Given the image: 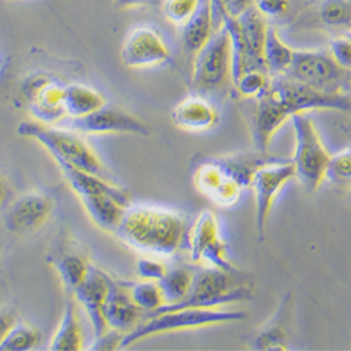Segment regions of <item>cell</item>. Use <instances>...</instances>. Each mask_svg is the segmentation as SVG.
<instances>
[{"mask_svg":"<svg viewBox=\"0 0 351 351\" xmlns=\"http://www.w3.org/2000/svg\"><path fill=\"white\" fill-rule=\"evenodd\" d=\"M6 195H8V190H6V184L3 182V179L0 178V207L3 206V202L6 199Z\"/></svg>","mask_w":351,"mask_h":351,"instance_id":"cell-43","label":"cell"},{"mask_svg":"<svg viewBox=\"0 0 351 351\" xmlns=\"http://www.w3.org/2000/svg\"><path fill=\"white\" fill-rule=\"evenodd\" d=\"M347 37H348V38H350V40H351V33H350V34H348V36H347Z\"/></svg>","mask_w":351,"mask_h":351,"instance_id":"cell-44","label":"cell"},{"mask_svg":"<svg viewBox=\"0 0 351 351\" xmlns=\"http://www.w3.org/2000/svg\"><path fill=\"white\" fill-rule=\"evenodd\" d=\"M171 121L176 127L186 131H208L218 123V111L206 97L190 96L174 107Z\"/></svg>","mask_w":351,"mask_h":351,"instance_id":"cell-19","label":"cell"},{"mask_svg":"<svg viewBox=\"0 0 351 351\" xmlns=\"http://www.w3.org/2000/svg\"><path fill=\"white\" fill-rule=\"evenodd\" d=\"M320 19L335 28L351 27V0H324L320 5Z\"/></svg>","mask_w":351,"mask_h":351,"instance_id":"cell-32","label":"cell"},{"mask_svg":"<svg viewBox=\"0 0 351 351\" xmlns=\"http://www.w3.org/2000/svg\"><path fill=\"white\" fill-rule=\"evenodd\" d=\"M64 97L65 87L51 80L32 100H28V110L38 124L52 127L66 119Z\"/></svg>","mask_w":351,"mask_h":351,"instance_id":"cell-20","label":"cell"},{"mask_svg":"<svg viewBox=\"0 0 351 351\" xmlns=\"http://www.w3.org/2000/svg\"><path fill=\"white\" fill-rule=\"evenodd\" d=\"M40 332L25 324H16L0 343V351H28L38 346Z\"/></svg>","mask_w":351,"mask_h":351,"instance_id":"cell-30","label":"cell"},{"mask_svg":"<svg viewBox=\"0 0 351 351\" xmlns=\"http://www.w3.org/2000/svg\"><path fill=\"white\" fill-rule=\"evenodd\" d=\"M83 333L73 302L68 301L61 324L51 341L52 351H77L83 348Z\"/></svg>","mask_w":351,"mask_h":351,"instance_id":"cell-25","label":"cell"},{"mask_svg":"<svg viewBox=\"0 0 351 351\" xmlns=\"http://www.w3.org/2000/svg\"><path fill=\"white\" fill-rule=\"evenodd\" d=\"M52 265L65 288L72 292L84 280L90 267V263L76 253L61 254L53 258Z\"/></svg>","mask_w":351,"mask_h":351,"instance_id":"cell-28","label":"cell"},{"mask_svg":"<svg viewBox=\"0 0 351 351\" xmlns=\"http://www.w3.org/2000/svg\"><path fill=\"white\" fill-rule=\"evenodd\" d=\"M246 317L247 313L242 311H225L214 308H183L160 312L156 315H149L148 320L142 322L134 330L125 333L119 348H127L139 340L155 335L232 324V322H239Z\"/></svg>","mask_w":351,"mask_h":351,"instance_id":"cell-4","label":"cell"},{"mask_svg":"<svg viewBox=\"0 0 351 351\" xmlns=\"http://www.w3.org/2000/svg\"><path fill=\"white\" fill-rule=\"evenodd\" d=\"M329 52L341 68L351 71V40L348 37L333 40Z\"/></svg>","mask_w":351,"mask_h":351,"instance_id":"cell-36","label":"cell"},{"mask_svg":"<svg viewBox=\"0 0 351 351\" xmlns=\"http://www.w3.org/2000/svg\"><path fill=\"white\" fill-rule=\"evenodd\" d=\"M131 297L134 302L148 315L154 313L156 309L165 305V298L158 281L142 280L130 287Z\"/></svg>","mask_w":351,"mask_h":351,"instance_id":"cell-29","label":"cell"},{"mask_svg":"<svg viewBox=\"0 0 351 351\" xmlns=\"http://www.w3.org/2000/svg\"><path fill=\"white\" fill-rule=\"evenodd\" d=\"M326 180L340 190H351V148L343 149L330 158Z\"/></svg>","mask_w":351,"mask_h":351,"instance_id":"cell-31","label":"cell"},{"mask_svg":"<svg viewBox=\"0 0 351 351\" xmlns=\"http://www.w3.org/2000/svg\"><path fill=\"white\" fill-rule=\"evenodd\" d=\"M56 163L61 167L66 182L69 183L71 189L79 195V198L99 195V194H110L130 202V194L125 190L114 186L112 183L107 182L104 178L76 169L64 162H56Z\"/></svg>","mask_w":351,"mask_h":351,"instance_id":"cell-21","label":"cell"},{"mask_svg":"<svg viewBox=\"0 0 351 351\" xmlns=\"http://www.w3.org/2000/svg\"><path fill=\"white\" fill-rule=\"evenodd\" d=\"M269 87L282 101L291 117L312 110L351 111V96L322 92L287 75L273 76Z\"/></svg>","mask_w":351,"mask_h":351,"instance_id":"cell-9","label":"cell"},{"mask_svg":"<svg viewBox=\"0 0 351 351\" xmlns=\"http://www.w3.org/2000/svg\"><path fill=\"white\" fill-rule=\"evenodd\" d=\"M191 226L178 213L154 206H128L114 232L130 247L154 257H170L189 246Z\"/></svg>","mask_w":351,"mask_h":351,"instance_id":"cell-1","label":"cell"},{"mask_svg":"<svg viewBox=\"0 0 351 351\" xmlns=\"http://www.w3.org/2000/svg\"><path fill=\"white\" fill-rule=\"evenodd\" d=\"M111 278L100 269L90 265L84 280L75 288L73 294L90 319L95 340L110 329L104 319V305L108 295Z\"/></svg>","mask_w":351,"mask_h":351,"instance_id":"cell-16","label":"cell"},{"mask_svg":"<svg viewBox=\"0 0 351 351\" xmlns=\"http://www.w3.org/2000/svg\"><path fill=\"white\" fill-rule=\"evenodd\" d=\"M294 49L281 40L276 28L273 25H269L265 41V51H263L267 72L273 76L284 75L289 69L292 60H294Z\"/></svg>","mask_w":351,"mask_h":351,"instance_id":"cell-26","label":"cell"},{"mask_svg":"<svg viewBox=\"0 0 351 351\" xmlns=\"http://www.w3.org/2000/svg\"><path fill=\"white\" fill-rule=\"evenodd\" d=\"M198 0H163L166 19L178 25H184L194 13Z\"/></svg>","mask_w":351,"mask_h":351,"instance_id":"cell-34","label":"cell"},{"mask_svg":"<svg viewBox=\"0 0 351 351\" xmlns=\"http://www.w3.org/2000/svg\"><path fill=\"white\" fill-rule=\"evenodd\" d=\"M288 120H291V114L270 87L256 97V106L250 117V132L258 154L267 152L273 136Z\"/></svg>","mask_w":351,"mask_h":351,"instance_id":"cell-14","label":"cell"},{"mask_svg":"<svg viewBox=\"0 0 351 351\" xmlns=\"http://www.w3.org/2000/svg\"><path fill=\"white\" fill-rule=\"evenodd\" d=\"M194 273L190 267L167 269L166 274L158 281L165 298V305L182 302L190 292Z\"/></svg>","mask_w":351,"mask_h":351,"instance_id":"cell-27","label":"cell"},{"mask_svg":"<svg viewBox=\"0 0 351 351\" xmlns=\"http://www.w3.org/2000/svg\"><path fill=\"white\" fill-rule=\"evenodd\" d=\"M250 6H253V0H225V16L239 17Z\"/></svg>","mask_w":351,"mask_h":351,"instance_id":"cell-39","label":"cell"},{"mask_svg":"<svg viewBox=\"0 0 351 351\" xmlns=\"http://www.w3.org/2000/svg\"><path fill=\"white\" fill-rule=\"evenodd\" d=\"M86 213L90 219L101 229L108 232H115L120 225L124 210L130 206V202L114 197L110 194H99L80 198Z\"/></svg>","mask_w":351,"mask_h":351,"instance_id":"cell-23","label":"cell"},{"mask_svg":"<svg viewBox=\"0 0 351 351\" xmlns=\"http://www.w3.org/2000/svg\"><path fill=\"white\" fill-rule=\"evenodd\" d=\"M295 132V151L292 165L295 178L305 191L313 193L326 180V170L332 155L322 142L317 128L306 112L291 117Z\"/></svg>","mask_w":351,"mask_h":351,"instance_id":"cell-6","label":"cell"},{"mask_svg":"<svg viewBox=\"0 0 351 351\" xmlns=\"http://www.w3.org/2000/svg\"><path fill=\"white\" fill-rule=\"evenodd\" d=\"M64 106L66 117H69V119H80V117L89 115L106 106V100L92 87L77 83L65 87Z\"/></svg>","mask_w":351,"mask_h":351,"instance_id":"cell-24","label":"cell"},{"mask_svg":"<svg viewBox=\"0 0 351 351\" xmlns=\"http://www.w3.org/2000/svg\"><path fill=\"white\" fill-rule=\"evenodd\" d=\"M53 207V199L47 194H23L9 207L5 215V226L17 235L36 232L49 219Z\"/></svg>","mask_w":351,"mask_h":351,"instance_id":"cell-15","label":"cell"},{"mask_svg":"<svg viewBox=\"0 0 351 351\" xmlns=\"http://www.w3.org/2000/svg\"><path fill=\"white\" fill-rule=\"evenodd\" d=\"M350 30H351V27H350Z\"/></svg>","mask_w":351,"mask_h":351,"instance_id":"cell-45","label":"cell"},{"mask_svg":"<svg viewBox=\"0 0 351 351\" xmlns=\"http://www.w3.org/2000/svg\"><path fill=\"white\" fill-rule=\"evenodd\" d=\"M17 132L21 136L36 139L55 162L68 163L76 169L106 179V170L101 160L75 131L56 128L53 125L48 127L38 123H21Z\"/></svg>","mask_w":351,"mask_h":351,"instance_id":"cell-5","label":"cell"},{"mask_svg":"<svg viewBox=\"0 0 351 351\" xmlns=\"http://www.w3.org/2000/svg\"><path fill=\"white\" fill-rule=\"evenodd\" d=\"M348 72L335 61L330 52L295 51L294 60L284 75L322 92L343 93Z\"/></svg>","mask_w":351,"mask_h":351,"instance_id":"cell-8","label":"cell"},{"mask_svg":"<svg viewBox=\"0 0 351 351\" xmlns=\"http://www.w3.org/2000/svg\"><path fill=\"white\" fill-rule=\"evenodd\" d=\"M270 79L269 73L263 71H247L235 83L237 90L243 97L256 99L266 92Z\"/></svg>","mask_w":351,"mask_h":351,"instance_id":"cell-33","label":"cell"},{"mask_svg":"<svg viewBox=\"0 0 351 351\" xmlns=\"http://www.w3.org/2000/svg\"><path fill=\"white\" fill-rule=\"evenodd\" d=\"M254 8L269 17H280L289 10V0H253Z\"/></svg>","mask_w":351,"mask_h":351,"instance_id":"cell-37","label":"cell"},{"mask_svg":"<svg viewBox=\"0 0 351 351\" xmlns=\"http://www.w3.org/2000/svg\"><path fill=\"white\" fill-rule=\"evenodd\" d=\"M52 79L45 73H34L24 79L21 84V92L27 100H32L43 87L49 83Z\"/></svg>","mask_w":351,"mask_h":351,"instance_id":"cell-38","label":"cell"},{"mask_svg":"<svg viewBox=\"0 0 351 351\" xmlns=\"http://www.w3.org/2000/svg\"><path fill=\"white\" fill-rule=\"evenodd\" d=\"M183 27L182 43L187 52L197 53L215 32L211 0H198V5Z\"/></svg>","mask_w":351,"mask_h":351,"instance_id":"cell-22","label":"cell"},{"mask_svg":"<svg viewBox=\"0 0 351 351\" xmlns=\"http://www.w3.org/2000/svg\"><path fill=\"white\" fill-rule=\"evenodd\" d=\"M145 313L146 312L134 302L130 287L114 281L110 282L104 305V319L108 329L125 335L142 324Z\"/></svg>","mask_w":351,"mask_h":351,"instance_id":"cell-17","label":"cell"},{"mask_svg":"<svg viewBox=\"0 0 351 351\" xmlns=\"http://www.w3.org/2000/svg\"><path fill=\"white\" fill-rule=\"evenodd\" d=\"M151 2L152 0H114V5L120 10H130V9L142 8Z\"/></svg>","mask_w":351,"mask_h":351,"instance_id":"cell-42","label":"cell"},{"mask_svg":"<svg viewBox=\"0 0 351 351\" xmlns=\"http://www.w3.org/2000/svg\"><path fill=\"white\" fill-rule=\"evenodd\" d=\"M16 324H17V320L10 311H8L5 308H0V343L3 341L6 335L10 332V329Z\"/></svg>","mask_w":351,"mask_h":351,"instance_id":"cell-40","label":"cell"},{"mask_svg":"<svg viewBox=\"0 0 351 351\" xmlns=\"http://www.w3.org/2000/svg\"><path fill=\"white\" fill-rule=\"evenodd\" d=\"M230 37L228 28L222 24L195 53L191 82L198 93L210 95L222 89L230 79Z\"/></svg>","mask_w":351,"mask_h":351,"instance_id":"cell-7","label":"cell"},{"mask_svg":"<svg viewBox=\"0 0 351 351\" xmlns=\"http://www.w3.org/2000/svg\"><path fill=\"white\" fill-rule=\"evenodd\" d=\"M292 179H295L292 162H267L254 171L250 187L254 193V222L260 241L265 239L269 215L278 193Z\"/></svg>","mask_w":351,"mask_h":351,"instance_id":"cell-10","label":"cell"},{"mask_svg":"<svg viewBox=\"0 0 351 351\" xmlns=\"http://www.w3.org/2000/svg\"><path fill=\"white\" fill-rule=\"evenodd\" d=\"M136 274L142 280L159 281L167 271V267L159 260V257L146 256L136 261Z\"/></svg>","mask_w":351,"mask_h":351,"instance_id":"cell-35","label":"cell"},{"mask_svg":"<svg viewBox=\"0 0 351 351\" xmlns=\"http://www.w3.org/2000/svg\"><path fill=\"white\" fill-rule=\"evenodd\" d=\"M189 249L193 263L238 271L229 261V247L221 235L218 219L213 211H202L197 217L191 226Z\"/></svg>","mask_w":351,"mask_h":351,"instance_id":"cell-11","label":"cell"},{"mask_svg":"<svg viewBox=\"0 0 351 351\" xmlns=\"http://www.w3.org/2000/svg\"><path fill=\"white\" fill-rule=\"evenodd\" d=\"M69 130L80 134L104 135V134H135L142 136L151 135V127L141 121L132 114L108 107L107 104L97 111L80 117V119H69L65 124Z\"/></svg>","mask_w":351,"mask_h":351,"instance_id":"cell-12","label":"cell"},{"mask_svg":"<svg viewBox=\"0 0 351 351\" xmlns=\"http://www.w3.org/2000/svg\"><path fill=\"white\" fill-rule=\"evenodd\" d=\"M249 300H252V289L242 282L239 271L207 266L194 273L189 295L182 302L163 305L151 315L183 308H219Z\"/></svg>","mask_w":351,"mask_h":351,"instance_id":"cell-3","label":"cell"},{"mask_svg":"<svg viewBox=\"0 0 351 351\" xmlns=\"http://www.w3.org/2000/svg\"><path fill=\"white\" fill-rule=\"evenodd\" d=\"M239 24V32L245 48V61L246 71H263L267 72L265 56V41L267 34V23L265 16H263L254 5L250 6L246 12H243L239 17H237ZM269 73V72H267Z\"/></svg>","mask_w":351,"mask_h":351,"instance_id":"cell-18","label":"cell"},{"mask_svg":"<svg viewBox=\"0 0 351 351\" xmlns=\"http://www.w3.org/2000/svg\"><path fill=\"white\" fill-rule=\"evenodd\" d=\"M213 3V17L215 30L222 25L225 17V0H211Z\"/></svg>","mask_w":351,"mask_h":351,"instance_id":"cell-41","label":"cell"},{"mask_svg":"<svg viewBox=\"0 0 351 351\" xmlns=\"http://www.w3.org/2000/svg\"><path fill=\"white\" fill-rule=\"evenodd\" d=\"M170 51L152 27L139 25L128 33L121 48V61L130 69H145L166 64Z\"/></svg>","mask_w":351,"mask_h":351,"instance_id":"cell-13","label":"cell"},{"mask_svg":"<svg viewBox=\"0 0 351 351\" xmlns=\"http://www.w3.org/2000/svg\"><path fill=\"white\" fill-rule=\"evenodd\" d=\"M265 163L263 158L243 155L210 159L197 167L194 184L218 206L230 207L238 202L242 190L250 186L257 167Z\"/></svg>","mask_w":351,"mask_h":351,"instance_id":"cell-2","label":"cell"}]
</instances>
